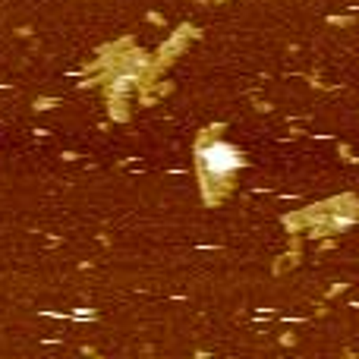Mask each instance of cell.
I'll return each instance as SVG.
<instances>
[{"label": "cell", "instance_id": "cell-1", "mask_svg": "<svg viewBox=\"0 0 359 359\" xmlns=\"http://www.w3.org/2000/svg\"><path fill=\"white\" fill-rule=\"evenodd\" d=\"M240 168V151L227 142H215L208 149H202V170L211 180H224Z\"/></svg>", "mask_w": 359, "mask_h": 359}]
</instances>
